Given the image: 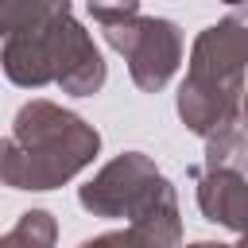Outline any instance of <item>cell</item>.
I'll use <instances>...</instances> for the list:
<instances>
[{
  "label": "cell",
  "instance_id": "obj_1",
  "mask_svg": "<svg viewBox=\"0 0 248 248\" xmlns=\"http://www.w3.org/2000/svg\"><path fill=\"white\" fill-rule=\"evenodd\" d=\"M101 155V132L62 108L58 101L31 97L12 116V132L0 143V178L12 190H58L78 178Z\"/></svg>",
  "mask_w": 248,
  "mask_h": 248
},
{
  "label": "cell",
  "instance_id": "obj_7",
  "mask_svg": "<svg viewBox=\"0 0 248 248\" xmlns=\"http://www.w3.org/2000/svg\"><path fill=\"white\" fill-rule=\"evenodd\" d=\"M128 236L136 248H182V213L170 178L155 182L140 213L128 221Z\"/></svg>",
  "mask_w": 248,
  "mask_h": 248
},
{
  "label": "cell",
  "instance_id": "obj_10",
  "mask_svg": "<svg viewBox=\"0 0 248 248\" xmlns=\"http://www.w3.org/2000/svg\"><path fill=\"white\" fill-rule=\"evenodd\" d=\"M140 12H143V8L132 4V0H128V4H89V16L101 23V31H105V27H116V23H128V19H136Z\"/></svg>",
  "mask_w": 248,
  "mask_h": 248
},
{
  "label": "cell",
  "instance_id": "obj_6",
  "mask_svg": "<svg viewBox=\"0 0 248 248\" xmlns=\"http://www.w3.org/2000/svg\"><path fill=\"white\" fill-rule=\"evenodd\" d=\"M198 182V209L205 221L248 236V170H190Z\"/></svg>",
  "mask_w": 248,
  "mask_h": 248
},
{
  "label": "cell",
  "instance_id": "obj_8",
  "mask_svg": "<svg viewBox=\"0 0 248 248\" xmlns=\"http://www.w3.org/2000/svg\"><path fill=\"white\" fill-rule=\"evenodd\" d=\"M202 170H248V132H244V124L221 128L217 136L205 140Z\"/></svg>",
  "mask_w": 248,
  "mask_h": 248
},
{
  "label": "cell",
  "instance_id": "obj_9",
  "mask_svg": "<svg viewBox=\"0 0 248 248\" xmlns=\"http://www.w3.org/2000/svg\"><path fill=\"white\" fill-rule=\"evenodd\" d=\"M58 240V221L50 209H27L19 221L0 236V248H54Z\"/></svg>",
  "mask_w": 248,
  "mask_h": 248
},
{
  "label": "cell",
  "instance_id": "obj_13",
  "mask_svg": "<svg viewBox=\"0 0 248 248\" xmlns=\"http://www.w3.org/2000/svg\"><path fill=\"white\" fill-rule=\"evenodd\" d=\"M240 124H244V132H248V89H244V108H240Z\"/></svg>",
  "mask_w": 248,
  "mask_h": 248
},
{
  "label": "cell",
  "instance_id": "obj_3",
  "mask_svg": "<svg viewBox=\"0 0 248 248\" xmlns=\"http://www.w3.org/2000/svg\"><path fill=\"white\" fill-rule=\"evenodd\" d=\"M105 43L116 54H124L128 74L143 93H159L182 66V31L167 16L140 12L128 23L105 27Z\"/></svg>",
  "mask_w": 248,
  "mask_h": 248
},
{
  "label": "cell",
  "instance_id": "obj_4",
  "mask_svg": "<svg viewBox=\"0 0 248 248\" xmlns=\"http://www.w3.org/2000/svg\"><path fill=\"white\" fill-rule=\"evenodd\" d=\"M163 178V170L155 167L151 155L143 151H120L116 159H108L85 186H78V205L93 217L116 221V217H136L140 205L147 202V194L155 190V182Z\"/></svg>",
  "mask_w": 248,
  "mask_h": 248
},
{
  "label": "cell",
  "instance_id": "obj_11",
  "mask_svg": "<svg viewBox=\"0 0 248 248\" xmlns=\"http://www.w3.org/2000/svg\"><path fill=\"white\" fill-rule=\"evenodd\" d=\"M78 248H136V244H132L128 229H120V232H101V236H89V240H81Z\"/></svg>",
  "mask_w": 248,
  "mask_h": 248
},
{
  "label": "cell",
  "instance_id": "obj_14",
  "mask_svg": "<svg viewBox=\"0 0 248 248\" xmlns=\"http://www.w3.org/2000/svg\"><path fill=\"white\" fill-rule=\"evenodd\" d=\"M232 248H248V236H240V244H232Z\"/></svg>",
  "mask_w": 248,
  "mask_h": 248
},
{
  "label": "cell",
  "instance_id": "obj_5",
  "mask_svg": "<svg viewBox=\"0 0 248 248\" xmlns=\"http://www.w3.org/2000/svg\"><path fill=\"white\" fill-rule=\"evenodd\" d=\"M108 66L105 54L97 50L93 35L78 23V16L70 12L62 23V58H58V89L70 97H93L105 89Z\"/></svg>",
  "mask_w": 248,
  "mask_h": 248
},
{
  "label": "cell",
  "instance_id": "obj_2",
  "mask_svg": "<svg viewBox=\"0 0 248 248\" xmlns=\"http://www.w3.org/2000/svg\"><path fill=\"white\" fill-rule=\"evenodd\" d=\"M248 89V8H229L217 23L198 31L178 85L174 108L186 132L209 140L221 128L240 124Z\"/></svg>",
  "mask_w": 248,
  "mask_h": 248
},
{
  "label": "cell",
  "instance_id": "obj_12",
  "mask_svg": "<svg viewBox=\"0 0 248 248\" xmlns=\"http://www.w3.org/2000/svg\"><path fill=\"white\" fill-rule=\"evenodd\" d=\"M182 248H232V244H221V240H194V244H182Z\"/></svg>",
  "mask_w": 248,
  "mask_h": 248
}]
</instances>
